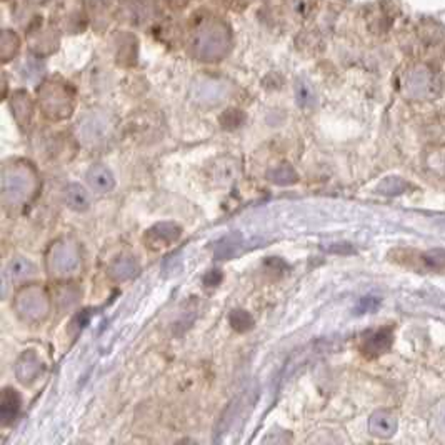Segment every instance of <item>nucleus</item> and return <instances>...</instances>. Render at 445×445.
Returning a JSON list of instances; mask_svg holds the SVG:
<instances>
[{
  "instance_id": "412c9836",
  "label": "nucleus",
  "mask_w": 445,
  "mask_h": 445,
  "mask_svg": "<svg viewBox=\"0 0 445 445\" xmlns=\"http://www.w3.org/2000/svg\"><path fill=\"white\" fill-rule=\"evenodd\" d=\"M222 282V272L220 270H209V272L205 274L204 277V284L207 285V287H215V285H219Z\"/></svg>"
},
{
  "instance_id": "7ed1b4c3",
  "label": "nucleus",
  "mask_w": 445,
  "mask_h": 445,
  "mask_svg": "<svg viewBox=\"0 0 445 445\" xmlns=\"http://www.w3.org/2000/svg\"><path fill=\"white\" fill-rule=\"evenodd\" d=\"M38 105L48 119H67L74 110V94L67 84L48 80L38 89Z\"/></svg>"
},
{
  "instance_id": "aec40b11",
  "label": "nucleus",
  "mask_w": 445,
  "mask_h": 445,
  "mask_svg": "<svg viewBox=\"0 0 445 445\" xmlns=\"http://www.w3.org/2000/svg\"><path fill=\"white\" fill-rule=\"evenodd\" d=\"M222 124H224L225 129L239 127L242 124V115L237 112V110H230V112H227L224 117H222Z\"/></svg>"
},
{
  "instance_id": "2eb2a0df",
  "label": "nucleus",
  "mask_w": 445,
  "mask_h": 445,
  "mask_svg": "<svg viewBox=\"0 0 445 445\" xmlns=\"http://www.w3.org/2000/svg\"><path fill=\"white\" fill-rule=\"evenodd\" d=\"M392 338L390 333L387 331H379L375 333H372L370 337L365 338L364 342V352L365 354H372V355H379L382 352H385L389 349Z\"/></svg>"
},
{
  "instance_id": "ddd939ff",
  "label": "nucleus",
  "mask_w": 445,
  "mask_h": 445,
  "mask_svg": "<svg viewBox=\"0 0 445 445\" xmlns=\"http://www.w3.org/2000/svg\"><path fill=\"white\" fill-rule=\"evenodd\" d=\"M139 265L132 257H120L110 265L109 275L117 282H124V280L132 279L137 274Z\"/></svg>"
},
{
  "instance_id": "f03ea898",
  "label": "nucleus",
  "mask_w": 445,
  "mask_h": 445,
  "mask_svg": "<svg viewBox=\"0 0 445 445\" xmlns=\"http://www.w3.org/2000/svg\"><path fill=\"white\" fill-rule=\"evenodd\" d=\"M230 31L224 22L207 21L199 26L192 38V50L204 62L222 60L230 50Z\"/></svg>"
},
{
  "instance_id": "6ab92c4d",
  "label": "nucleus",
  "mask_w": 445,
  "mask_h": 445,
  "mask_svg": "<svg viewBox=\"0 0 445 445\" xmlns=\"http://www.w3.org/2000/svg\"><path fill=\"white\" fill-rule=\"evenodd\" d=\"M370 429L372 434L387 435L392 434V429L394 427H390V417H387L385 414H375L370 420Z\"/></svg>"
},
{
  "instance_id": "6e6552de",
  "label": "nucleus",
  "mask_w": 445,
  "mask_h": 445,
  "mask_svg": "<svg viewBox=\"0 0 445 445\" xmlns=\"http://www.w3.org/2000/svg\"><path fill=\"white\" fill-rule=\"evenodd\" d=\"M41 372H42V362L36 355V352H32V350L23 352L16 365V374L18 377V380H21L22 384H32V382L41 375Z\"/></svg>"
},
{
  "instance_id": "dca6fc26",
  "label": "nucleus",
  "mask_w": 445,
  "mask_h": 445,
  "mask_svg": "<svg viewBox=\"0 0 445 445\" xmlns=\"http://www.w3.org/2000/svg\"><path fill=\"white\" fill-rule=\"evenodd\" d=\"M269 178L270 182L277 183V186H289V183L297 182V172L289 163H280V166L274 167L272 171H269Z\"/></svg>"
},
{
  "instance_id": "9d476101",
  "label": "nucleus",
  "mask_w": 445,
  "mask_h": 445,
  "mask_svg": "<svg viewBox=\"0 0 445 445\" xmlns=\"http://www.w3.org/2000/svg\"><path fill=\"white\" fill-rule=\"evenodd\" d=\"M87 181H89L90 187L94 188L95 192L100 193H107L115 187L114 173L105 166L90 167V171L87 172Z\"/></svg>"
},
{
  "instance_id": "f8f14e48",
  "label": "nucleus",
  "mask_w": 445,
  "mask_h": 445,
  "mask_svg": "<svg viewBox=\"0 0 445 445\" xmlns=\"http://www.w3.org/2000/svg\"><path fill=\"white\" fill-rule=\"evenodd\" d=\"M12 110L17 124L21 127H28L32 119V102L28 99V95L23 94V92H17L12 100Z\"/></svg>"
},
{
  "instance_id": "39448f33",
  "label": "nucleus",
  "mask_w": 445,
  "mask_h": 445,
  "mask_svg": "<svg viewBox=\"0 0 445 445\" xmlns=\"http://www.w3.org/2000/svg\"><path fill=\"white\" fill-rule=\"evenodd\" d=\"M47 270L52 277H69L80 267L79 245L70 239L57 240L47 254Z\"/></svg>"
},
{
  "instance_id": "20e7f679",
  "label": "nucleus",
  "mask_w": 445,
  "mask_h": 445,
  "mask_svg": "<svg viewBox=\"0 0 445 445\" xmlns=\"http://www.w3.org/2000/svg\"><path fill=\"white\" fill-rule=\"evenodd\" d=\"M14 309L22 321L31 323L42 322L50 312V297L41 285H27L18 290L14 301Z\"/></svg>"
},
{
  "instance_id": "5701e85b",
  "label": "nucleus",
  "mask_w": 445,
  "mask_h": 445,
  "mask_svg": "<svg viewBox=\"0 0 445 445\" xmlns=\"http://www.w3.org/2000/svg\"><path fill=\"white\" fill-rule=\"evenodd\" d=\"M167 2L171 4H176V6H183V4L188 2V0H167Z\"/></svg>"
},
{
  "instance_id": "1a4fd4ad",
  "label": "nucleus",
  "mask_w": 445,
  "mask_h": 445,
  "mask_svg": "<svg viewBox=\"0 0 445 445\" xmlns=\"http://www.w3.org/2000/svg\"><path fill=\"white\" fill-rule=\"evenodd\" d=\"M22 400L21 395L16 389H9L4 390L2 400H0V420H2L4 425H9L14 422V419L17 417L18 410H21Z\"/></svg>"
},
{
  "instance_id": "4be33fe9",
  "label": "nucleus",
  "mask_w": 445,
  "mask_h": 445,
  "mask_svg": "<svg viewBox=\"0 0 445 445\" xmlns=\"http://www.w3.org/2000/svg\"><path fill=\"white\" fill-rule=\"evenodd\" d=\"M84 2L90 4V6H104V4L110 2V0H84Z\"/></svg>"
},
{
  "instance_id": "423d86ee",
  "label": "nucleus",
  "mask_w": 445,
  "mask_h": 445,
  "mask_svg": "<svg viewBox=\"0 0 445 445\" xmlns=\"http://www.w3.org/2000/svg\"><path fill=\"white\" fill-rule=\"evenodd\" d=\"M114 122L109 114L100 110H92L85 114L79 122V135L85 144L100 145L112 137Z\"/></svg>"
},
{
  "instance_id": "4468645a",
  "label": "nucleus",
  "mask_w": 445,
  "mask_h": 445,
  "mask_svg": "<svg viewBox=\"0 0 445 445\" xmlns=\"http://www.w3.org/2000/svg\"><path fill=\"white\" fill-rule=\"evenodd\" d=\"M36 272V265H33L31 260L23 259V257H16L12 259L7 265L6 270V277L12 280H22L31 277V275Z\"/></svg>"
},
{
  "instance_id": "f257e3e1",
  "label": "nucleus",
  "mask_w": 445,
  "mask_h": 445,
  "mask_svg": "<svg viewBox=\"0 0 445 445\" xmlns=\"http://www.w3.org/2000/svg\"><path fill=\"white\" fill-rule=\"evenodd\" d=\"M38 177L28 162L16 161L6 163L2 171V199L7 205L18 207L36 195Z\"/></svg>"
},
{
  "instance_id": "9b49d317",
  "label": "nucleus",
  "mask_w": 445,
  "mask_h": 445,
  "mask_svg": "<svg viewBox=\"0 0 445 445\" xmlns=\"http://www.w3.org/2000/svg\"><path fill=\"white\" fill-rule=\"evenodd\" d=\"M65 202L70 209L77 212H84L89 209L90 205V197L87 191L79 183H70L65 187Z\"/></svg>"
},
{
  "instance_id": "0eeeda50",
  "label": "nucleus",
  "mask_w": 445,
  "mask_h": 445,
  "mask_svg": "<svg viewBox=\"0 0 445 445\" xmlns=\"http://www.w3.org/2000/svg\"><path fill=\"white\" fill-rule=\"evenodd\" d=\"M182 234V229L172 222H162V224L154 225L152 229L145 234V242L151 249H162V247L172 245L173 242L178 240Z\"/></svg>"
},
{
  "instance_id": "f3484780",
  "label": "nucleus",
  "mask_w": 445,
  "mask_h": 445,
  "mask_svg": "<svg viewBox=\"0 0 445 445\" xmlns=\"http://www.w3.org/2000/svg\"><path fill=\"white\" fill-rule=\"evenodd\" d=\"M240 242H242V239H240L239 234H230L229 237L222 239L219 244L215 245L214 254L217 255V257H220V259L232 257V255L237 252V249H239Z\"/></svg>"
},
{
  "instance_id": "a211bd4d",
  "label": "nucleus",
  "mask_w": 445,
  "mask_h": 445,
  "mask_svg": "<svg viewBox=\"0 0 445 445\" xmlns=\"http://www.w3.org/2000/svg\"><path fill=\"white\" fill-rule=\"evenodd\" d=\"M229 322L234 331L237 332H247L250 331V328H254V318L252 316H250L247 311H240V309H237V311H232L230 316H229Z\"/></svg>"
}]
</instances>
